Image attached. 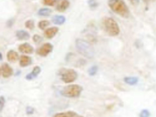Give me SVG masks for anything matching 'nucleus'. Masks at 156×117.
Listing matches in <instances>:
<instances>
[{
  "mask_svg": "<svg viewBox=\"0 0 156 117\" xmlns=\"http://www.w3.org/2000/svg\"><path fill=\"white\" fill-rule=\"evenodd\" d=\"M108 6L116 14L124 18H128L130 11L123 0H109Z\"/></svg>",
  "mask_w": 156,
  "mask_h": 117,
  "instance_id": "f257e3e1",
  "label": "nucleus"
},
{
  "mask_svg": "<svg viewBox=\"0 0 156 117\" xmlns=\"http://www.w3.org/2000/svg\"><path fill=\"white\" fill-rule=\"evenodd\" d=\"M75 44L77 51L82 56L89 59H92L94 57L95 50L89 42L82 39L77 38Z\"/></svg>",
  "mask_w": 156,
  "mask_h": 117,
  "instance_id": "f03ea898",
  "label": "nucleus"
},
{
  "mask_svg": "<svg viewBox=\"0 0 156 117\" xmlns=\"http://www.w3.org/2000/svg\"><path fill=\"white\" fill-rule=\"evenodd\" d=\"M102 26L105 32L111 37H116L120 32L118 23L111 17H104L102 20Z\"/></svg>",
  "mask_w": 156,
  "mask_h": 117,
  "instance_id": "7ed1b4c3",
  "label": "nucleus"
},
{
  "mask_svg": "<svg viewBox=\"0 0 156 117\" xmlns=\"http://www.w3.org/2000/svg\"><path fill=\"white\" fill-rule=\"evenodd\" d=\"M83 90L82 87L78 84H71L63 87L61 90V94L67 98H77Z\"/></svg>",
  "mask_w": 156,
  "mask_h": 117,
  "instance_id": "20e7f679",
  "label": "nucleus"
},
{
  "mask_svg": "<svg viewBox=\"0 0 156 117\" xmlns=\"http://www.w3.org/2000/svg\"><path fill=\"white\" fill-rule=\"evenodd\" d=\"M62 80L65 83L74 82L77 78V72L71 69H63L60 72Z\"/></svg>",
  "mask_w": 156,
  "mask_h": 117,
  "instance_id": "39448f33",
  "label": "nucleus"
},
{
  "mask_svg": "<svg viewBox=\"0 0 156 117\" xmlns=\"http://www.w3.org/2000/svg\"><path fill=\"white\" fill-rule=\"evenodd\" d=\"M53 50V46L51 43H45L37 50V53L41 57H46L51 52H52Z\"/></svg>",
  "mask_w": 156,
  "mask_h": 117,
  "instance_id": "423d86ee",
  "label": "nucleus"
},
{
  "mask_svg": "<svg viewBox=\"0 0 156 117\" xmlns=\"http://www.w3.org/2000/svg\"><path fill=\"white\" fill-rule=\"evenodd\" d=\"M13 69L7 63H4L1 67V74L5 78L11 77L13 75Z\"/></svg>",
  "mask_w": 156,
  "mask_h": 117,
  "instance_id": "0eeeda50",
  "label": "nucleus"
},
{
  "mask_svg": "<svg viewBox=\"0 0 156 117\" xmlns=\"http://www.w3.org/2000/svg\"><path fill=\"white\" fill-rule=\"evenodd\" d=\"M70 4L68 0H58L56 5V10L60 12H65L69 7Z\"/></svg>",
  "mask_w": 156,
  "mask_h": 117,
  "instance_id": "6e6552de",
  "label": "nucleus"
},
{
  "mask_svg": "<svg viewBox=\"0 0 156 117\" xmlns=\"http://www.w3.org/2000/svg\"><path fill=\"white\" fill-rule=\"evenodd\" d=\"M18 50L20 52L26 53V54H31L34 51V47L28 43H23L20 45L18 47Z\"/></svg>",
  "mask_w": 156,
  "mask_h": 117,
  "instance_id": "1a4fd4ad",
  "label": "nucleus"
},
{
  "mask_svg": "<svg viewBox=\"0 0 156 117\" xmlns=\"http://www.w3.org/2000/svg\"><path fill=\"white\" fill-rule=\"evenodd\" d=\"M58 32V28L57 27H52L48 28L44 32V36L48 39H51L54 37Z\"/></svg>",
  "mask_w": 156,
  "mask_h": 117,
  "instance_id": "9d476101",
  "label": "nucleus"
},
{
  "mask_svg": "<svg viewBox=\"0 0 156 117\" xmlns=\"http://www.w3.org/2000/svg\"><path fill=\"white\" fill-rule=\"evenodd\" d=\"M40 72H41L40 67L39 66H35L34 67L32 72L26 76L25 78L27 80H32L34 79H35L36 78H37V76L40 74Z\"/></svg>",
  "mask_w": 156,
  "mask_h": 117,
  "instance_id": "9b49d317",
  "label": "nucleus"
},
{
  "mask_svg": "<svg viewBox=\"0 0 156 117\" xmlns=\"http://www.w3.org/2000/svg\"><path fill=\"white\" fill-rule=\"evenodd\" d=\"M32 64V58L27 55H22L20 58V65L22 67H25Z\"/></svg>",
  "mask_w": 156,
  "mask_h": 117,
  "instance_id": "f8f14e48",
  "label": "nucleus"
},
{
  "mask_svg": "<svg viewBox=\"0 0 156 117\" xmlns=\"http://www.w3.org/2000/svg\"><path fill=\"white\" fill-rule=\"evenodd\" d=\"M16 37L19 40H28L30 38L29 33L24 30H20L16 32Z\"/></svg>",
  "mask_w": 156,
  "mask_h": 117,
  "instance_id": "ddd939ff",
  "label": "nucleus"
},
{
  "mask_svg": "<svg viewBox=\"0 0 156 117\" xmlns=\"http://www.w3.org/2000/svg\"><path fill=\"white\" fill-rule=\"evenodd\" d=\"M19 58L18 53L13 50L9 51L7 53V59L9 62H14L17 61Z\"/></svg>",
  "mask_w": 156,
  "mask_h": 117,
  "instance_id": "4468645a",
  "label": "nucleus"
},
{
  "mask_svg": "<svg viewBox=\"0 0 156 117\" xmlns=\"http://www.w3.org/2000/svg\"><path fill=\"white\" fill-rule=\"evenodd\" d=\"M66 21V18L63 15H54L52 18V22L56 25H62Z\"/></svg>",
  "mask_w": 156,
  "mask_h": 117,
  "instance_id": "2eb2a0df",
  "label": "nucleus"
},
{
  "mask_svg": "<svg viewBox=\"0 0 156 117\" xmlns=\"http://www.w3.org/2000/svg\"><path fill=\"white\" fill-rule=\"evenodd\" d=\"M124 81L130 86H134L138 83L139 78L136 76H127L124 78Z\"/></svg>",
  "mask_w": 156,
  "mask_h": 117,
  "instance_id": "dca6fc26",
  "label": "nucleus"
},
{
  "mask_svg": "<svg viewBox=\"0 0 156 117\" xmlns=\"http://www.w3.org/2000/svg\"><path fill=\"white\" fill-rule=\"evenodd\" d=\"M52 13L51 9L49 8H42L38 10V15L41 17H48Z\"/></svg>",
  "mask_w": 156,
  "mask_h": 117,
  "instance_id": "f3484780",
  "label": "nucleus"
},
{
  "mask_svg": "<svg viewBox=\"0 0 156 117\" xmlns=\"http://www.w3.org/2000/svg\"><path fill=\"white\" fill-rule=\"evenodd\" d=\"M76 113L72 111H68L67 112H61L56 114L54 117H75Z\"/></svg>",
  "mask_w": 156,
  "mask_h": 117,
  "instance_id": "a211bd4d",
  "label": "nucleus"
},
{
  "mask_svg": "<svg viewBox=\"0 0 156 117\" xmlns=\"http://www.w3.org/2000/svg\"><path fill=\"white\" fill-rule=\"evenodd\" d=\"M50 24V23L48 20H42L40 21L38 24V26L41 30H44Z\"/></svg>",
  "mask_w": 156,
  "mask_h": 117,
  "instance_id": "6ab92c4d",
  "label": "nucleus"
},
{
  "mask_svg": "<svg viewBox=\"0 0 156 117\" xmlns=\"http://www.w3.org/2000/svg\"><path fill=\"white\" fill-rule=\"evenodd\" d=\"M98 70V66H93L88 70V73H89V75L90 76H94L97 74Z\"/></svg>",
  "mask_w": 156,
  "mask_h": 117,
  "instance_id": "aec40b11",
  "label": "nucleus"
},
{
  "mask_svg": "<svg viewBox=\"0 0 156 117\" xmlns=\"http://www.w3.org/2000/svg\"><path fill=\"white\" fill-rule=\"evenodd\" d=\"M25 27L30 30H32L35 27V23L32 19H29L25 22Z\"/></svg>",
  "mask_w": 156,
  "mask_h": 117,
  "instance_id": "412c9836",
  "label": "nucleus"
},
{
  "mask_svg": "<svg viewBox=\"0 0 156 117\" xmlns=\"http://www.w3.org/2000/svg\"><path fill=\"white\" fill-rule=\"evenodd\" d=\"M88 5L90 9H94L98 6V3L96 1V0H89L87 2Z\"/></svg>",
  "mask_w": 156,
  "mask_h": 117,
  "instance_id": "4be33fe9",
  "label": "nucleus"
},
{
  "mask_svg": "<svg viewBox=\"0 0 156 117\" xmlns=\"http://www.w3.org/2000/svg\"><path fill=\"white\" fill-rule=\"evenodd\" d=\"M58 0H43V3L48 6H54L57 4Z\"/></svg>",
  "mask_w": 156,
  "mask_h": 117,
  "instance_id": "5701e85b",
  "label": "nucleus"
},
{
  "mask_svg": "<svg viewBox=\"0 0 156 117\" xmlns=\"http://www.w3.org/2000/svg\"><path fill=\"white\" fill-rule=\"evenodd\" d=\"M151 113L148 109H143L140 112L139 117H150Z\"/></svg>",
  "mask_w": 156,
  "mask_h": 117,
  "instance_id": "b1692460",
  "label": "nucleus"
},
{
  "mask_svg": "<svg viewBox=\"0 0 156 117\" xmlns=\"http://www.w3.org/2000/svg\"><path fill=\"white\" fill-rule=\"evenodd\" d=\"M32 40L36 43H40L43 41V38L41 36L36 34V35H34L33 36Z\"/></svg>",
  "mask_w": 156,
  "mask_h": 117,
  "instance_id": "393cba45",
  "label": "nucleus"
},
{
  "mask_svg": "<svg viewBox=\"0 0 156 117\" xmlns=\"http://www.w3.org/2000/svg\"><path fill=\"white\" fill-rule=\"evenodd\" d=\"M5 102H6V100H5L4 97L3 96H0V112H1L3 109Z\"/></svg>",
  "mask_w": 156,
  "mask_h": 117,
  "instance_id": "a878e982",
  "label": "nucleus"
},
{
  "mask_svg": "<svg viewBox=\"0 0 156 117\" xmlns=\"http://www.w3.org/2000/svg\"><path fill=\"white\" fill-rule=\"evenodd\" d=\"M34 109L33 108H32V107H30V106H28L26 108V113L28 115H31L34 113Z\"/></svg>",
  "mask_w": 156,
  "mask_h": 117,
  "instance_id": "bb28decb",
  "label": "nucleus"
},
{
  "mask_svg": "<svg viewBox=\"0 0 156 117\" xmlns=\"http://www.w3.org/2000/svg\"><path fill=\"white\" fill-rule=\"evenodd\" d=\"M3 60V55L1 54V53L0 52V61Z\"/></svg>",
  "mask_w": 156,
  "mask_h": 117,
  "instance_id": "cd10ccee",
  "label": "nucleus"
},
{
  "mask_svg": "<svg viewBox=\"0 0 156 117\" xmlns=\"http://www.w3.org/2000/svg\"><path fill=\"white\" fill-rule=\"evenodd\" d=\"M75 117H83V116H81V115H78V114H76Z\"/></svg>",
  "mask_w": 156,
  "mask_h": 117,
  "instance_id": "c85d7f7f",
  "label": "nucleus"
},
{
  "mask_svg": "<svg viewBox=\"0 0 156 117\" xmlns=\"http://www.w3.org/2000/svg\"><path fill=\"white\" fill-rule=\"evenodd\" d=\"M134 1L136 3H139V1H140V0H134Z\"/></svg>",
  "mask_w": 156,
  "mask_h": 117,
  "instance_id": "c756f323",
  "label": "nucleus"
},
{
  "mask_svg": "<svg viewBox=\"0 0 156 117\" xmlns=\"http://www.w3.org/2000/svg\"><path fill=\"white\" fill-rule=\"evenodd\" d=\"M144 1H145V2H149V1H151V0H144Z\"/></svg>",
  "mask_w": 156,
  "mask_h": 117,
  "instance_id": "7c9ffc66",
  "label": "nucleus"
},
{
  "mask_svg": "<svg viewBox=\"0 0 156 117\" xmlns=\"http://www.w3.org/2000/svg\"><path fill=\"white\" fill-rule=\"evenodd\" d=\"M0 72H1V69H0Z\"/></svg>",
  "mask_w": 156,
  "mask_h": 117,
  "instance_id": "2f4dec72",
  "label": "nucleus"
}]
</instances>
